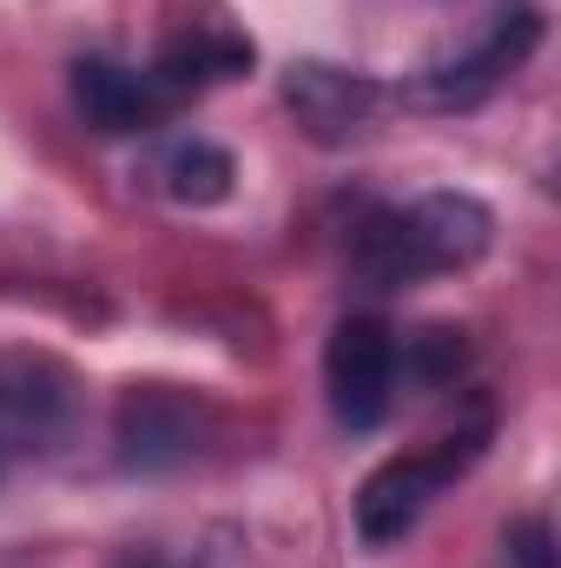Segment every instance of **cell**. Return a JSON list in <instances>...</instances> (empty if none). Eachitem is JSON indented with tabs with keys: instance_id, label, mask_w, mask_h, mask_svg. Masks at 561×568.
<instances>
[{
	"instance_id": "obj_1",
	"label": "cell",
	"mask_w": 561,
	"mask_h": 568,
	"mask_svg": "<svg viewBox=\"0 0 561 568\" xmlns=\"http://www.w3.org/2000/svg\"><path fill=\"white\" fill-rule=\"evenodd\" d=\"M496 239L489 205H476L469 192H422L404 205H377L357 219L350 232V272L370 291H397L422 284L442 272H469Z\"/></svg>"
},
{
	"instance_id": "obj_2",
	"label": "cell",
	"mask_w": 561,
	"mask_h": 568,
	"mask_svg": "<svg viewBox=\"0 0 561 568\" xmlns=\"http://www.w3.org/2000/svg\"><path fill=\"white\" fill-rule=\"evenodd\" d=\"M482 443H489V424H469V429H456V436H436L429 449H404L384 469H370L364 489H357V536L370 549L404 542L422 523V509L482 456Z\"/></svg>"
},
{
	"instance_id": "obj_3",
	"label": "cell",
	"mask_w": 561,
	"mask_h": 568,
	"mask_svg": "<svg viewBox=\"0 0 561 568\" xmlns=\"http://www.w3.org/2000/svg\"><path fill=\"white\" fill-rule=\"evenodd\" d=\"M80 417H86V384L67 357L33 344L0 351V449L53 456L80 436Z\"/></svg>"
},
{
	"instance_id": "obj_4",
	"label": "cell",
	"mask_w": 561,
	"mask_h": 568,
	"mask_svg": "<svg viewBox=\"0 0 561 568\" xmlns=\"http://www.w3.org/2000/svg\"><path fill=\"white\" fill-rule=\"evenodd\" d=\"M404 384V357H397V331L384 317H344L324 344V390H330V417L344 429H377L397 404Z\"/></svg>"
},
{
	"instance_id": "obj_5",
	"label": "cell",
	"mask_w": 561,
	"mask_h": 568,
	"mask_svg": "<svg viewBox=\"0 0 561 568\" xmlns=\"http://www.w3.org/2000/svg\"><path fill=\"white\" fill-rule=\"evenodd\" d=\"M536 40H542V13H529V7L522 13H496L482 40H469L462 53H449V60H436L422 73L417 100L422 106H476V100H489L536 53Z\"/></svg>"
},
{
	"instance_id": "obj_6",
	"label": "cell",
	"mask_w": 561,
	"mask_h": 568,
	"mask_svg": "<svg viewBox=\"0 0 561 568\" xmlns=\"http://www.w3.org/2000/svg\"><path fill=\"white\" fill-rule=\"evenodd\" d=\"M205 410L198 397L172 390V384H133L120 404V463L126 469H172L198 449Z\"/></svg>"
},
{
	"instance_id": "obj_7",
	"label": "cell",
	"mask_w": 561,
	"mask_h": 568,
	"mask_svg": "<svg viewBox=\"0 0 561 568\" xmlns=\"http://www.w3.org/2000/svg\"><path fill=\"white\" fill-rule=\"evenodd\" d=\"M73 106L86 113V126L100 133H152L165 126V113L178 106L152 67H126V60H106V53H86L73 67Z\"/></svg>"
},
{
	"instance_id": "obj_8",
	"label": "cell",
	"mask_w": 561,
	"mask_h": 568,
	"mask_svg": "<svg viewBox=\"0 0 561 568\" xmlns=\"http://www.w3.org/2000/svg\"><path fill=\"white\" fill-rule=\"evenodd\" d=\"M290 106H297V120L317 133V140H344V133H357L370 113H377V87L364 80V73H337V67H290Z\"/></svg>"
},
{
	"instance_id": "obj_9",
	"label": "cell",
	"mask_w": 561,
	"mask_h": 568,
	"mask_svg": "<svg viewBox=\"0 0 561 568\" xmlns=\"http://www.w3.org/2000/svg\"><path fill=\"white\" fill-rule=\"evenodd\" d=\"M159 179H165V192H172L178 205H218V199L232 192L238 165H232V152H225V145H212V140H178L172 152H165Z\"/></svg>"
},
{
	"instance_id": "obj_10",
	"label": "cell",
	"mask_w": 561,
	"mask_h": 568,
	"mask_svg": "<svg viewBox=\"0 0 561 568\" xmlns=\"http://www.w3.org/2000/svg\"><path fill=\"white\" fill-rule=\"evenodd\" d=\"M502 542H509V562H516V568H555V536H549V516H522Z\"/></svg>"
},
{
	"instance_id": "obj_11",
	"label": "cell",
	"mask_w": 561,
	"mask_h": 568,
	"mask_svg": "<svg viewBox=\"0 0 561 568\" xmlns=\"http://www.w3.org/2000/svg\"><path fill=\"white\" fill-rule=\"evenodd\" d=\"M113 568H172V562H159V556H126V562H113Z\"/></svg>"
}]
</instances>
